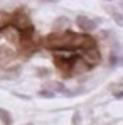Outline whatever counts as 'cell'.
<instances>
[{
    "label": "cell",
    "instance_id": "2",
    "mask_svg": "<svg viewBox=\"0 0 123 125\" xmlns=\"http://www.w3.org/2000/svg\"><path fill=\"white\" fill-rule=\"evenodd\" d=\"M10 25H14L19 32H20V36H32V24L29 21V17L25 15V14H15L14 15V21L10 22Z\"/></svg>",
    "mask_w": 123,
    "mask_h": 125
},
{
    "label": "cell",
    "instance_id": "7",
    "mask_svg": "<svg viewBox=\"0 0 123 125\" xmlns=\"http://www.w3.org/2000/svg\"><path fill=\"white\" fill-rule=\"evenodd\" d=\"M71 25V22L67 17H57L56 21H54V29H57V31H64V29H67Z\"/></svg>",
    "mask_w": 123,
    "mask_h": 125
},
{
    "label": "cell",
    "instance_id": "12",
    "mask_svg": "<svg viewBox=\"0 0 123 125\" xmlns=\"http://www.w3.org/2000/svg\"><path fill=\"white\" fill-rule=\"evenodd\" d=\"M110 64H111V66H116V64H118V58H116L115 54L110 58Z\"/></svg>",
    "mask_w": 123,
    "mask_h": 125
},
{
    "label": "cell",
    "instance_id": "15",
    "mask_svg": "<svg viewBox=\"0 0 123 125\" xmlns=\"http://www.w3.org/2000/svg\"><path fill=\"white\" fill-rule=\"evenodd\" d=\"M41 2H46V3H56V2H59V0H41Z\"/></svg>",
    "mask_w": 123,
    "mask_h": 125
},
{
    "label": "cell",
    "instance_id": "9",
    "mask_svg": "<svg viewBox=\"0 0 123 125\" xmlns=\"http://www.w3.org/2000/svg\"><path fill=\"white\" fill-rule=\"evenodd\" d=\"M37 95H39L41 98H54V96H56V95H54L52 91H49V90H41Z\"/></svg>",
    "mask_w": 123,
    "mask_h": 125
},
{
    "label": "cell",
    "instance_id": "19",
    "mask_svg": "<svg viewBox=\"0 0 123 125\" xmlns=\"http://www.w3.org/2000/svg\"><path fill=\"white\" fill-rule=\"evenodd\" d=\"M106 125H110V124H106Z\"/></svg>",
    "mask_w": 123,
    "mask_h": 125
},
{
    "label": "cell",
    "instance_id": "3",
    "mask_svg": "<svg viewBox=\"0 0 123 125\" xmlns=\"http://www.w3.org/2000/svg\"><path fill=\"white\" fill-rule=\"evenodd\" d=\"M79 58L86 62L89 68H95L98 62L101 61V56H100V51L96 47H89V49H84V51H79Z\"/></svg>",
    "mask_w": 123,
    "mask_h": 125
},
{
    "label": "cell",
    "instance_id": "14",
    "mask_svg": "<svg viewBox=\"0 0 123 125\" xmlns=\"http://www.w3.org/2000/svg\"><path fill=\"white\" fill-rule=\"evenodd\" d=\"M39 74H41V76H47V74H49V71H47V69H44V71H39Z\"/></svg>",
    "mask_w": 123,
    "mask_h": 125
},
{
    "label": "cell",
    "instance_id": "8",
    "mask_svg": "<svg viewBox=\"0 0 123 125\" xmlns=\"http://www.w3.org/2000/svg\"><path fill=\"white\" fill-rule=\"evenodd\" d=\"M110 14H111L113 21L116 22V25H120V27H123V14H120V12H116V10H110Z\"/></svg>",
    "mask_w": 123,
    "mask_h": 125
},
{
    "label": "cell",
    "instance_id": "16",
    "mask_svg": "<svg viewBox=\"0 0 123 125\" xmlns=\"http://www.w3.org/2000/svg\"><path fill=\"white\" fill-rule=\"evenodd\" d=\"M118 64H120V66H123V56L120 58V59H118Z\"/></svg>",
    "mask_w": 123,
    "mask_h": 125
},
{
    "label": "cell",
    "instance_id": "10",
    "mask_svg": "<svg viewBox=\"0 0 123 125\" xmlns=\"http://www.w3.org/2000/svg\"><path fill=\"white\" fill-rule=\"evenodd\" d=\"M79 124H81V113L74 112L73 113V125H79Z\"/></svg>",
    "mask_w": 123,
    "mask_h": 125
},
{
    "label": "cell",
    "instance_id": "11",
    "mask_svg": "<svg viewBox=\"0 0 123 125\" xmlns=\"http://www.w3.org/2000/svg\"><path fill=\"white\" fill-rule=\"evenodd\" d=\"M51 86H52L56 91H66V88H64V84H62V83H52Z\"/></svg>",
    "mask_w": 123,
    "mask_h": 125
},
{
    "label": "cell",
    "instance_id": "1",
    "mask_svg": "<svg viewBox=\"0 0 123 125\" xmlns=\"http://www.w3.org/2000/svg\"><path fill=\"white\" fill-rule=\"evenodd\" d=\"M44 46L52 51H84L89 47H96V41L91 36L78 32H57L49 34L44 39Z\"/></svg>",
    "mask_w": 123,
    "mask_h": 125
},
{
    "label": "cell",
    "instance_id": "18",
    "mask_svg": "<svg viewBox=\"0 0 123 125\" xmlns=\"http://www.w3.org/2000/svg\"><path fill=\"white\" fill-rule=\"evenodd\" d=\"M29 125H34V124H29Z\"/></svg>",
    "mask_w": 123,
    "mask_h": 125
},
{
    "label": "cell",
    "instance_id": "13",
    "mask_svg": "<svg viewBox=\"0 0 123 125\" xmlns=\"http://www.w3.org/2000/svg\"><path fill=\"white\" fill-rule=\"evenodd\" d=\"M115 98H123V90H116L115 91Z\"/></svg>",
    "mask_w": 123,
    "mask_h": 125
},
{
    "label": "cell",
    "instance_id": "4",
    "mask_svg": "<svg viewBox=\"0 0 123 125\" xmlns=\"http://www.w3.org/2000/svg\"><path fill=\"white\" fill-rule=\"evenodd\" d=\"M100 22L101 21H93V19H89V17H86V15H78L76 25H78L81 31H84V32H93Z\"/></svg>",
    "mask_w": 123,
    "mask_h": 125
},
{
    "label": "cell",
    "instance_id": "6",
    "mask_svg": "<svg viewBox=\"0 0 123 125\" xmlns=\"http://www.w3.org/2000/svg\"><path fill=\"white\" fill-rule=\"evenodd\" d=\"M0 122L2 125H12L14 124V118H12V113L5 108H0Z\"/></svg>",
    "mask_w": 123,
    "mask_h": 125
},
{
    "label": "cell",
    "instance_id": "17",
    "mask_svg": "<svg viewBox=\"0 0 123 125\" xmlns=\"http://www.w3.org/2000/svg\"><path fill=\"white\" fill-rule=\"evenodd\" d=\"M106 2H111V0H106Z\"/></svg>",
    "mask_w": 123,
    "mask_h": 125
},
{
    "label": "cell",
    "instance_id": "5",
    "mask_svg": "<svg viewBox=\"0 0 123 125\" xmlns=\"http://www.w3.org/2000/svg\"><path fill=\"white\" fill-rule=\"evenodd\" d=\"M20 74V68L17 66V68H7V69H3V71H0V78L2 80H14L15 76H19Z\"/></svg>",
    "mask_w": 123,
    "mask_h": 125
}]
</instances>
